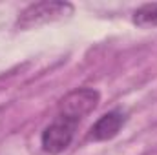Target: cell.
Segmentation results:
<instances>
[{
    "instance_id": "obj_1",
    "label": "cell",
    "mask_w": 157,
    "mask_h": 155,
    "mask_svg": "<svg viewBox=\"0 0 157 155\" xmlns=\"http://www.w3.org/2000/svg\"><path fill=\"white\" fill-rule=\"evenodd\" d=\"M75 7L70 2H37L28 6L18 20H17V28L20 29H29V28H37L48 22H55L60 18H66L70 15H73Z\"/></svg>"
},
{
    "instance_id": "obj_2",
    "label": "cell",
    "mask_w": 157,
    "mask_h": 155,
    "mask_svg": "<svg viewBox=\"0 0 157 155\" xmlns=\"http://www.w3.org/2000/svg\"><path fill=\"white\" fill-rule=\"evenodd\" d=\"M101 100V93L93 88H78L64 95L59 102L57 117L68 119L78 124L86 115H90Z\"/></svg>"
},
{
    "instance_id": "obj_3",
    "label": "cell",
    "mask_w": 157,
    "mask_h": 155,
    "mask_svg": "<svg viewBox=\"0 0 157 155\" xmlns=\"http://www.w3.org/2000/svg\"><path fill=\"white\" fill-rule=\"evenodd\" d=\"M78 124L62 119V117H55V120L51 124H48L40 135V144L42 150L49 155H59L64 150H68V146L71 144L73 137H75V130Z\"/></svg>"
},
{
    "instance_id": "obj_4",
    "label": "cell",
    "mask_w": 157,
    "mask_h": 155,
    "mask_svg": "<svg viewBox=\"0 0 157 155\" xmlns=\"http://www.w3.org/2000/svg\"><path fill=\"white\" fill-rule=\"evenodd\" d=\"M126 117L122 112L113 110V112H108L102 117L97 119V122L90 128V139L91 141H110L117 135L124 124Z\"/></svg>"
},
{
    "instance_id": "obj_5",
    "label": "cell",
    "mask_w": 157,
    "mask_h": 155,
    "mask_svg": "<svg viewBox=\"0 0 157 155\" xmlns=\"http://www.w3.org/2000/svg\"><path fill=\"white\" fill-rule=\"evenodd\" d=\"M133 24L139 28H157V4H143L133 13Z\"/></svg>"
}]
</instances>
